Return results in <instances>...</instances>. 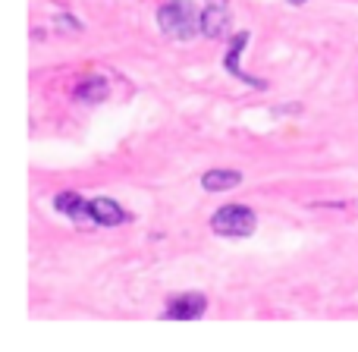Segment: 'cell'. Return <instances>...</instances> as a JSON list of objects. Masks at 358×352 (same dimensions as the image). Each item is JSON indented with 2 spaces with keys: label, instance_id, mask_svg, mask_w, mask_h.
Segmentation results:
<instances>
[{
  "label": "cell",
  "instance_id": "6da1fadb",
  "mask_svg": "<svg viewBox=\"0 0 358 352\" xmlns=\"http://www.w3.org/2000/svg\"><path fill=\"white\" fill-rule=\"evenodd\" d=\"M157 25L173 41H192L201 35V10L195 0H164L157 6Z\"/></svg>",
  "mask_w": 358,
  "mask_h": 352
},
{
  "label": "cell",
  "instance_id": "8992f818",
  "mask_svg": "<svg viewBox=\"0 0 358 352\" xmlns=\"http://www.w3.org/2000/svg\"><path fill=\"white\" fill-rule=\"evenodd\" d=\"M88 217L98 227H120V223H129V211H123V204H117L113 198H92L88 202Z\"/></svg>",
  "mask_w": 358,
  "mask_h": 352
},
{
  "label": "cell",
  "instance_id": "30bf717a",
  "mask_svg": "<svg viewBox=\"0 0 358 352\" xmlns=\"http://www.w3.org/2000/svg\"><path fill=\"white\" fill-rule=\"evenodd\" d=\"M57 25H63V31H79L82 29V22L79 19H73V16H60L57 19Z\"/></svg>",
  "mask_w": 358,
  "mask_h": 352
},
{
  "label": "cell",
  "instance_id": "52a82bcc",
  "mask_svg": "<svg viewBox=\"0 0 358 352\" xmlns=\"http://www.w3.org/2000/svg\"><path fill=\"white\" fill-rule=\"evenodd\" d=\"M54 208L60 211L63 217H69L73 223H92V217H88V202L79 192H60V195L54 198Z\"/></svg>",
  "mask_w": 358,
  "mask_h": 352
},
{
  "label": "cell",
  "instance_id": "ba28073f",
  "mask_svg": "<svg viewBox=\"0 0 358 352\" xmlns=\"http://www.w3.org/2000/svg\"><path fill=\"white\" fill-rule=\"evenodd\" d=\"M73 94L82 104H101V101H107V94H110V82H107L104 76H88L85 82L76 85Z\"/></svg>",
  "mask_w": 358,
  "mask_h": 352
},
{
  "label": "cell",
  "instance_id": "9c48e42d",
  "mask_svg": "<svg viewBox=\"0 0 358 352\" xmlns=\"http://www.w3.org/2000/svg\"><path fill=\"white\" fill-rule=\"evenodd\" d=\"M239 183H242L239 170H208V174H201V185L208 192H227L236 189Z\"/></svg>",
  "mask_w": 358,
  "mask_h": 352
},
{
  "label": "cell",
  "instance_id": "7a4b0ae2",
  "mask_svg": "<svg viewBox=\"0 0 358 352\" xmlns=\"http://www.w3.org/2000/svg\"><path fill=\"white\" fill-rule=\"evenodd\" d=\"M258 227V217L248 204H223L210 214V230L227 239H248Z\"/></svg>",
  "mask_w": 358,
  "mask_h": 352
},
{
  "label": "cell",
  "instance_id": "3957f363",
  "mask_svg": "<svg viewBox=\"0 0 358 352\" xmlns=\"http://www.w3.org/2000/svg\"><path fill=\"white\" fill-rule=\"evenodd\" d=\"M248 41H252V35H248V31H236V35H229L227 54H223V69H227V76H233V79H239V82H245V85L261 88V92H264L267 82L258 79V76H252V73H245V69L239 66V60H242V54H245Z\"/></svg>",
  "mask_w": 358,
  "mask_h": 352
},
{
  "label": "cell",
  "instance_id": "5b68a950",
  "mask_svg": "<svg viewBox=\"0 0 358 352\" xmlns=\"http://www.w3.org/2000/svg\"><path fill=\"white\" fill-rule=\"evenodd\" d=\"M204 311H208V299L201 293H179V296L167 299L164 318L167 321H198Z\"/></svg>",
  "mask_w": 358,
  "mask_h": 352
},
{
  "label": "cell",
  "instance_id": "8fae6325",
  "mask_svg": "<svg viewBox=\"0 0 358 352\" xmlns=\"http://www.w3.org/2000/svg\"><path fill=\"white\" fill-rule=\"evenodd\" d=\"M289 3L292 6H302V3H308V0H289Z\"/></svg>",
  "mask_w": 358,
  "mask_h": 352
},
{
  "label": "cell",
  "instance_id": "277c9868",
  "mask_svg": "<svg viewBox=\"0 0 358 352\" xmlns=\"http://www.w3.org/2000/svg\"><path fill=\"white\" fill-rule=\"evenodd\" d=\"M233 29V10L229 0H210L201 6V35L204 38H227Z\"/></svg>",
  "mask_w": 358,
  "mask_h": 352
}]
</instances>
